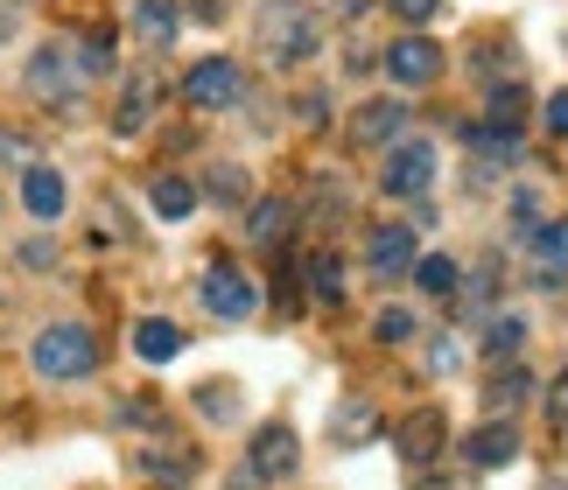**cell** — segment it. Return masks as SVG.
<instances>
[{
  "mask_svg": "<svg viewBox=\"0 0 568 490\" xmlns=\"http://www.w3.org/2000/svg\"><path fill=\"white\" fill-rule=\"evenodd\" d=\"M78 50L71 42H42V50L29 57V92L42 99V105H71L78 99Z\"/></svg>",
  "mask_w": 568,
  "mask_h": 490,
  "instance_id": "8992f818",
  "label": "cell"
},
{
  "mask_svg": "<svg viewBox=\"0 0 568 490\" xmlns=\"http://www.w3.org/2000/svg\"><path fill=\"white\" fill-rule=\"evenodd\" d=\"M428 365H435V371H456V344L435 337V344H428Z\"/></svg>",
  "mask_w": 568,
  "mask_h": 490,
  "instance_id": "e575fe53",
  "label": "cell"
},
{
  "mask_svg": "<svg viewBox=\"0 0 568 490\" xmlns=\"http://www.w3.org/2000/svg\"><path fill=\"white\" fill-rule=\"evenodd\" d=\"M246 470H253L260 483H288V477L302 470V435L288 428V420H267V428H253V441H246Z\"/></svg>",
  "mask_w": 568,
  "mask_h": 490,
  "instance_id": "277c9868",
  "label": "cell"
},
{
  "mask_svg": "<svg viewBox=\"0 0 568 490\" xmlns=\"http://www.w3.org/2000/svg\"><path fill=\"white\" fill-rule=\"evenodd\" d=\"M365 266H373V280L414 274V232L407 225H373V238H365Z\"/></svg>",
  "mask_w": 568,
  "mask_h": 490,
  "instance_id": "9c48e42d",
  "label": "cell"
},
{
  "mask_svg": "<svg viewBox=\"0 0 568 490\" xmlns=\"http://www.w3.org/2000/svg\"><path fill=\"white\" fill-rule=\"evenodd\" d=\"M134 35L148 42V50H169V42H176V8H169V0H134Z\"/></svg>",
  "mask_w": 568,
  "mask_h": 490,
  "instance_id": "e0dca14e",
  "label": "cell"
},
{
  "mask_svg": "<svg viewBox=\"0 0 568 490\" xmlns=\"http://www.w3.org/2000/svg\"><path fill=\"white\" fill-rule=\"evenodd\" d=\"M310 8H316V14H344V21H352V14L365 8V0H310Z\"/></svg>",
  "mask_w": 568,
  "mask_h": 490,
  "instance_id": "d590c367",
  "label": "cell"
},
{
  "mask_svg": "<svg viewBox=\"0 0 568 490\" xmlns=\"http://www.w3.org/2000/svg\"><path fill=\"white\" fill-rule=\"evenodd\" d=\"M540 126H548V133H568V92H555L548 105H540Z\"/></svg>",
  "mask_w": 568,
  "mask_h": 490,
  "instance_id": "4dcf8cb0",
  "label": "cell"
},
{
  "mask_svg": "<svg viewBox=\"0 0 568 490\" xmlns=\"http://www.w3.org/2000/svg\"><path fill=\"white\" fill-rule=\"evenodd\" d=\"M513 456H519V428H513V420H485V428L464 441V462H470V470H506Z\"/></svg>",
  "mask_w": 568,
  "mask_h": 490,
  "instance_id": "7c38bea8",
  "label": "cell"
},
{
  "mask_svg": "<svg viewBox=\"0 0 568 490\" xmlns=\"http://www.w3.org/2000/svg\"><path fill=\"white\" fill-rule=\"evenodd\" d=\"M204 190L217 196V204H246V169H239V162H211V175H204Z\"/></svg>",
  "mask_w": 568,
  "mask_h": 490,
  "instance_id": "d4e9b609",
  "label": "cell"
},
{
  "mask_svg": "<svg viewBox=\"0 0 568 490\" xmlns=\"http://www.w3.org/2000/svg\"><path fill=\"white\" fill-rule=\"evenodd\" d=\"M71 50H78V71L84 78H113V35H105V29H92L84 42H71Z\"/></svg>",
  "mask_w": 568,
  "mask_h": 490,
  "instance_id": "603a6c76",
  "label": "cell"
},
{
  "mask_svg": "<svg viewBox=\"0 0 568 490\" xmlns=\"http://www.w3.org/2000/svg\"><path fill=\"white\" fill-rule=\"evenodd\" d=\"M176 350H183V329L169 323V316H141V323H134V358H141V365H169Z\"/></svg>",
  "mask_w": 568,
  "mask_h": 490,
  "instance_id": "4fadbf2b",
  "label": "cell"
},
{
  "mask_svg": "<svg viewBox=\"0 0 568 490\" xmlns=\"http://www.w3.org/2000/svg\"><path fill=\"white\" fill-rule=\"evenodd\" d=\"M183 99L196 105V113H225V105L246 99V78H239L232 57H204V63H190V71H183Z\"/></svg>",
  "mask_w": 568,
  "mask_h": 490,
  "instance_id": "5b68a950",
  "label": "cell"
},
{
  "mask_svg": "<svg viewBox=\"0 0 568 490\" xmlns=\"http://www.w3.org/2000/svg\"><path fill=\"white\" fill-rule=\"evenodd\" d=\"M400 133H407V105L400 99H365L352 113V141L358 147H393Z\"/></svg>",
  "mask_w": 568,
  "mask_h": 490,
  "instance_id": "30bf717a",
  "label": "cell"
},
{
  "mask_svg": "<svg viewBox=\"0 0 568 490\" xmlns=\"http://www.w3.org/2000/svg\"><path fill=\"white\" fill-rule=\"evenodd\" d=\"M527 392H534V378H527V371H498L491 386H485V414H491V420H506Z\"/></svg>",
  "mask_w": 568,
  "mask_h": 490,
  "instance_id": "7402d4cb",
  "label": "cell"
},
{
  "mask_svg": "<svg viewBox=\"0 0 568 490\" xmlns=\"http://www.w3.org/2000/svg\"><path fill=\"white\" fill-rule=\"evenodd\" d=\"M190 14L196 21H217V14H225V0H190Z\"/></svg>",
  "mask_w": 568,
  "mask_h": 490,
  "instance_id": "8d00e7d4",
  "label": "cell"
},
{
  "mask_svg": "<svg viewBox=\"0 0 568 490\" xmlns=\"http://www.w3.org/2000/svg\"><path fill=\"white\" fill-rule=\"evenodd\" d=\"M428 183H435V141H422V133H414V141H393L386 162H379V190L400 196V204H422Z\"/></svg>",
  "mask_w": 568,
  "mask_h": 490,
  "instance_id": "3957f363",
  "label": "cell"
},
{
  "mask_svg": "<svg viewBox=\"0 0 568 490\" xmlns=\"http://www.w3.org/2000/svg\"><path fill=\"white\" fill-rule=\"evenodd\" d=\"M288 225H295V211L281 204V196H260V204L246 211V232H253V245H281V238H288Z\"/></svg>",
  "mask_w": 568,
  "mask_h": 490,
  "instance_id": "d6986e66",
  "label": "cell"
},
{
  "mask_svg": "<svg viewBox=\"0 0 568 490\" xmlns=\"http://www.w3.org/2000/svg\"><path fill=\"white\" fill-rule=\"evenodd\" d=\"M29 365H36V378H57V386L92 378V371H99V337H92L84 323H50V329H36Z\"/></svg>",
  "mask_w": 568,
  "mask_h": 490,
  "instance_id": "7a4b0ae2",
  "label": "cell"
},
{
  "mask_svg": "<svg viewBox=\"0 0 568 490\" xmlns=\"http://www.w3.org/2000/svg\"><path fill=\"white\" fill-rule=\"evenodd\" d=\"M435 449H443V420H435V414H414L407 428H400V456L414 462V470H422Z\"/></svg>",
  "mask_w": 568,
  "mask_h": 490,
  "instance_id": "ffe728a7",
  "label": "cell"
},
{
  "mask_svg": "<svg viewBox=\"0 0 568 490\" xmlns=\"http://www.w3.org/2000/svg\"><path fill=\"white\" fill-rule=\"evenodd\" d=\"M386 8H393V14H400V21H428L435 8H443V0H386Z\"/></svg>",
  "mask_w": 568,
  "mask_h": 490,
  "instance_id": "1f68e13d",
  "label": "cell"
},
{
  "mask_svg": "<svg viewBox=\"0 0 568 490\" xmlns=\"http://www.w3.org/2000/svg\"><path fill=\"white\" fill-rule=\"evenodd\" d=\"M148 113H155V78H126V92L113 105V133H120V141H134V133L148 126Z\"/></svg>",
  "mask_w": 568,
  "mask_h": 490,
  "instance_id": "5bb4252c",
  "label": "cell"
},
{
  "mask_svg": "<svg viewBox=\"0 0 568 490\" xmlns=\"http://www.w3.org/2000/svg\"><path fill=\"white\" fill-rule=\"evenodd\" d=\"M414 490H470V483H414Z\"/></svg>",
  "mask_w": 568,
  "mask_h": 490,
  "instance_id": "74e56055",
  "label": "cell"
},
{
  "mask_svg": "<svg viewBox=\"0 0 568 490\" xmlns=\"http://www.w3.org/2000/svg\"><path fill=\"white\" fill-rule=\"evenodd\" d=\"M196 295H204V308H211L217 323H246V316H253V302H260V287H253L246 274H239V266L217 259V266H204Z\"/></svg>",
  "mask_w": 568,
  "mask_h": 490,
  "instance_id": "52a82bcc",
  "label": "cell"
},
{
  "mask_svg": "<svg viewBox=\"0 0 568 490\" xmlns=\"http://www.w3.org/2000/svg\"><path fill=\"white\" fill-rule=\"evenodd\" d=\"M548 414H555V420H568V371H555V378H548Z\"/></svg>",
  "mask_w": 568,
  "mask_h": 490,
  "instance_id": "d6a6232c",
  "label": "cell"
},
{
  "mask_svg": "<svg viewBox=\"0 0 568 490\" xmlns=\"http://www.w3.org/2000/svg\"><path fill=\"white\" fill-rule=\"evenodd\" d=\"M373 435H379V414H373V407H358V399H352V407L337 414V441H344V449H358V441H373Z\"/></svg>",
  "mask_w": 568,
  "mask_h": 490,
  "instance_id": "4316f807",
  "label": "cell"
},
{
  "mask_svg": "<svg viewBox=\"0 0 568 490\" xmlns=\"http://www.w3.org/2000/svg\"><path fill=\"white\" fill-rule=\"evenodd\" d=\"M21 259H29V266H57V245L50 238H29V245H21Z\"/></svg>",
  "mask_w": 568,
  "mask_h": 490,
  "instance_id": "836d02e7",
  "label": "cell"
},
{
  "mask_svg": "<svg viewBox=\"0 0 568 490\" xmlns=\"http://www.w3.org/2000/svg\"><path fill=\"white\" fill-rule=\"evenodd\" d=\"M310 295L316 302H344V259L337 253H316L310 259Z\"/></svg>",
  "mask_w": 568,
  "mask_h": 490,
  "instance_id": "cb8c5ba5",
  "label": "cell"
},
{
  "mask_svg": "<svg viewBox=\"0 0 568 490\" xmlns=\"http://www.w3.org/2000/svg\"><path fill=\"white\" fill-rule=\"evenodd\" d=\"M63 204H71V190H63V175H57V169H42V162L21 169V211H29L36 225L63 217Z\"/></svg>",
  "mask_w": 568,
  "mask_h": 490,
  "instance_id": "8fae6325",
  "label": "cell"
},
{
  "mask_svg": "<svg viewBox=\"0 0 568 490\" xmlns=\"http://www.w3.org/2000/svg\"><path fill=\"white\" fill-rule=\"evenodd\" d=\"M414 280H422V295H456V259H443V253L414 259Z\"/></svg>",
  "mask_w": 568,
  "mask_h": 490,
  "instance_id": "484cf974",
  "label": "cell"
},
{
  "mask_svg": "<svg viewBox=\"0 0 568 490\" xmlns=\"http://www.w3.org/2000/svg\"><path fill=\"white\" fill-rule=\"evenodd\" d=\"M0 35H8V8H0Z\"/></svg>",
  "mask_w": 568,
  "mask_h": 490,
  "instance_id": "f35d334b",
  "label": "cell"
},
{
  "mask_svg": "<svg viewBox=\"0 0 568 490\" xmlns=\"http://www.w3.org/2000/svg\"><path fill=\"white\" fill-rule=\"evenodd\" d=\"M491 308H498V266H477L464 280V323H491Z\"/></svg>",
  "mask_w": 568,
  "mask_h": 490,
  "instance_id": "44dd1931",
  "label": "cell"
},
{
  "mask_svg": "<svg viewBox=\"0 0 568 490\" xmlns=\"http://www.w3.org/2000/svg\"><path fill=\"white\" fill-rule=\"evenodd\" d=\"M253 50H260V63H274V71H295V63H310L323 50V14L310 0H260Z\"/></svg>",
  "mask_w": 568,
  "mask_h": 490,
  "instance_id": "6da1fadb",
  "label": "cell"
},
{
  "mask_svg": "<svg viewBox=\"0 0 568 490\" xmlns=\"http://www.w3.org/2000/svg\"><path fill=\"white\" fill-rule=\"evenodd\" d=\"M519 350H527V316H491L485 323V358L491 365H513Z\"/></svg>",
  "mask_w": 568,
  "mask_h": 490,
  "instance_id": "ac0fdd59",
  "label": "cell"
},
{
  "mask_svg": "<svg viewBox=\"0 0 568 490\" xmlns=\"http://www.w3.org/2000/svg\"><path fill=\"white\" fill-rule=\"evenodd\" d=\"M464 141H470L477 154H491V162H513V154L527 147V133H519V120H477Z\"/></svg>",
  "mask_w": 568,
  "mask_h": 490,
  "instance_id": "9a60e30c",
  "label": "cell"
},
{
  "mask_svg": "<svg viewBox=\"0 0 568 490\" xmlns=\"http://www.w3.org/2000/svg\"><path fill=\"white\" fill-rule=\"evenodd\" d=\"M540 490H561V483H540Z\"/></svg>",
  "mask_w": 568,
  "mask_h": 490,
  "instance_id": "ab89813d",
  "label": "cell"
},
{
  "mask_svg": "<svg viewBox=\"0 0 568 490\" xmlns=\"http://www.w3.org/2000/svg\"><path fill=\"white\" fill-rule=\"evenodd\" d=\"M386 78L407 84V92H422V84L443 78V50H435L428 35H400V42L386 50Z\"/></svg>",
  "mask_w": 568,
  "mask_h": 490,
  "instance_id": "ba28073f",
  "label": "cell"
},
{
  "mask_svg": "<svg viewBox=\"0 0 568 490\" xmlns=\"http://www.w3.org/2000/svg\"><path fill=\"white\" fill-rule=\"evenodd\" d=\"M373 337H379V344H407V337H414V316H407V308H386V316L373 323Z\"/></svg>",
  "mask_w": 568,
  "mask_h": 490,
  "instance_id": "f546056e",
  "label": "cell"
},
{
  "mask_svg": "<svg viewBox=\"0 0 568 490\" xmlns=\"http://www.w3.org/2000/svg\"><path fill=\"white\" fill-rule=\"evenodd\" d=\"M196 414H204V420H232L239 414V392L232 386H196Z\"/></svg>",
  "mask_w": 568,
  "mask_h": 490,
  "instance_id": "f1b7e54d",
  "label": "cell"
},
{
  "mask_svg": "<svg viewBox=\"0 0 568 490\" xmlns=\"http://www.w3.org/2000/svg\"><path fill=\"white\" fill-rule=\"evenodd\" d=\"M148 204H155V217L183 225V217L196 211V183H190V175H155V183H148Z\"/></svg>",
  "mask_w": 568,
  "mask_h": 490,
  "instance_id": "2e32d148",
  "label": "cell"
},
{
  "mask_svg": "<svg viewBox=\"0 0 568 490\" xmlns=\"http://www.w3.org/2000/svg\"><path fill=\"white\" fill-rule=\"evenodd\" d=\"M141 470L155 477V483H169V490H176V483H190V470H196V462H190V456H176V449H169V456H148Z\"/></svg>",
  "mask_w": 568,
  "mask_h": 490,
  "instance_id": "83f0119b",
  "label": "cell"
}]
</instances>
